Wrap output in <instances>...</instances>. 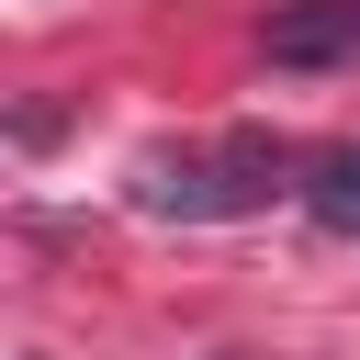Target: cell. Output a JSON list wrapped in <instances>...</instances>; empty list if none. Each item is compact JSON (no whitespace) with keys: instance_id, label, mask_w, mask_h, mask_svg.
<instances>
[{"instance_id":"1","label":"cell","mask_w":360,"mask_h":360,"mask_svg":"<svg viewBox=\"0 0 360 360\" xmlns=\"http://www.w3.org/2000/svg\"><path fill=\"white\" fill-rule=\"evenodd\" d=\"M292 180V146L281 135H225L202 158H135V214H180V225H214V214H259L270 191ZM304 191V180H292Z\"/></svg>"},{"instance_id":"2","label":"cell","mask_w":360,"mask_h":360,"mask_svg":"<svg viewBox=\"0 0 360 360\" xmlns=\"http://www.w3.org/2000/svg\"><path fill=\"white\" fill-rule=\"evenodd\" d=\"M259 45H270V68H338V56H360V0H281Z\"/></svg>"},{"instance_id":"3","label":"cell","mask_w":360,"mask_h":360,"mask_svg":"<svg viewBox=\"0 0 360 360\" xmlns=\"http://www.w3.org/2000/svg\"><path fill=\"white\" fill-rule=\"evenodd\" d=\"M304 214H315L326 236H360V146H326V158H304Z\"/></svg>"},{"instance_id":"4","label":"cell","mask_w":360,"mask_h":360,"mask_svg":"<svg viewBox=\"0 0 360 360\" xmlns=\"http://www.w3.org/2000/svg\"><path fill=\"white\" fill-rule=\"evenodd\" d=\"M56 124H68V112H45V101H34V112H0V169H11V158H45Z\"/></svg>"}]
</instances>
